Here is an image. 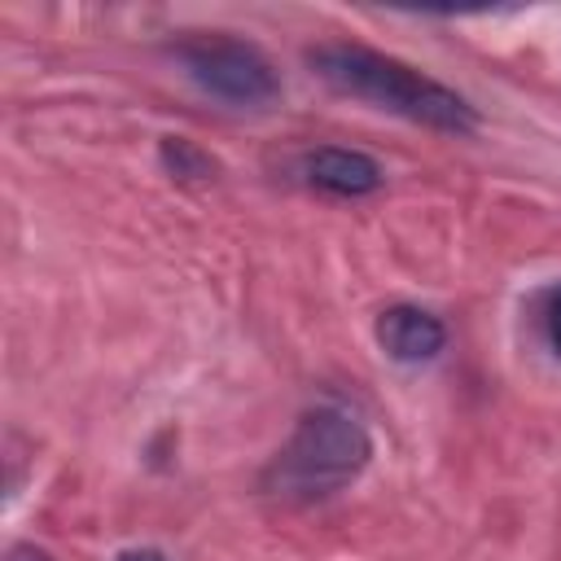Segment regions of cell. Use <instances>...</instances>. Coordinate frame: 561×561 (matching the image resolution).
<instances>
[{"label": "cell", "mask_w": 561, "mask_h": 561, "mask_svg": "<svg viewBox=\"0 0 561 561\" xmlns=\"http://www.w3.org/2000/svg\"><path fill=\"white\" fill-rule=\"evenodd\" d=\"M307 61L337 92L373 101V105H381L390 114H403V118H412L421 127L451 131V136L478 131V114L460 92H451L447 83L421 75L416 66H408L399 57H386V53L364 48V44L333 39V44L307 48Z\"/></svg>", "instance_id": "obj_1"}, {"label": "cell", "mask_w": 561, "mask_h": 561, "mask_svg": "<svg viewBox=\"0 0 561 561\" xmlns=\"http://www.w3.org/2000/svg\"><path fill=\"white\" fill-rule=\"evenodd\" d=\"M373 456L368 430L342 408H311L298 416L289 443L272 456L263 486L280 500H320L364 473Z\"/></svg>", "instance_id": "obj_2"}, {"label": "cell", "mask_w": 561, "mask_h": 561, "mask_svg": "<svg viewBox=\"0 0 561 561\" xmlns=\"http://www.w3.org/2000/svg\"><path fill=\"white\" fill-rule=\"evenodd\" d=\"M171 53L188 70V79L202 92H210L215 101H228V105H241V110H259V105H272L280 96L276 66L254 44H245L237 35L193 31Z\"/></svg>", "instance_id": "obj_3"}, {"label": "cell", "mask_w": 561, "mask_h": 561, "mask_svg": "<svg viewBox=\"0 0 561 561\" xmlns=\"http://www.w3.org/2000/svg\"><path fill=\"white\" fill-rule=\"evenodd\" d=\"M302 180L311 188H324L333 197H368L381 188L386 171L377 158L359 153V149H342V145H320L302 158Z\"/></svg>", "instance_id": "obj_4"}, {"label": "cell", "mask_w": 561, "mask_h": 561, "mask_svg": "<svg viewBox=\"0 0 561 561\" xmlns=\"http://www.w3.org/2000/svg\"><path fill=\"white\" fill-rule=\"evenodd\" d=\"M377 342L399 364H425L447 346V329L434 311L399 302V307H386L377 316Z\"/></svg>", "instance_id": "obj_5"}, {"label": "cell", "mask_w": 561, "mask_h": 561, "mask_svg": "<svg viewBox=\"0 0 561 561\" xmlns=\"http://www.w3.org/2000/svg\"><path fill=\"white\" fill-rule=\"evenodd\" d=\"M162 162H167V171H175L180 180H210V175H215V158L202 153L193 140H180V136H167V140H162Z\"/></svg>", "instance_id": "obj_6"}, {"label": "cell", "mask_w": 561, "mask_h": 561, "mask_svg": "<svg viewBox=\"0 0 561 561\" xmlns=\"http://www.w3.org/2000/svg\"><path fill=\"white\" fill-rule=\"evenodd\" d=\"M543 333H548V346L557 351V359H561V289L548 298V307H543Z\"/></svg>", "instance_id": "obj_7"}, {"label": "cell", "mask_w": 561, "mask_h": 561, "mask_svg": "<svg viewBox=\"0 0 561 561\" xmlns=\"http://www.w3.org/2000/svg\"><path fill=\"white\" fill-rule=\"evenodd\" d=\"M114 561H167L158 548H127V552H118Z\"/></svg>", "instance_id": "obj_8"}]
</instances>
